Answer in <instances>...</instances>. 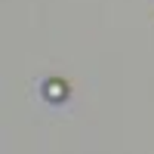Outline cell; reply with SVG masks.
<instances>
[{"instance_id":"obj_1","label":"cell","mask_w":154,"mask_h":154,"mask_svg":"<svg viewBox=\"0 0 154 154\" xmlns=\"http://www.w3.org/2000/svg\"><path fill=\"white\" fill-rule=\"evenodd\" d=\"M46 93H49V99H59V96H65L68 89L62 86V83H49V86H46Z\"/></svg>"}]
</instances>
